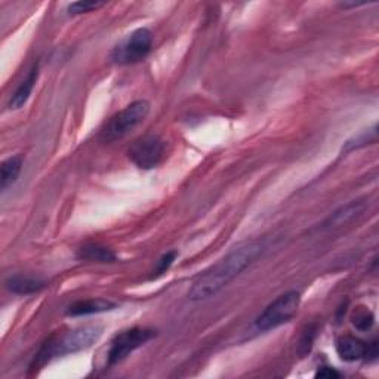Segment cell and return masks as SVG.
Segmentation results:
<instances>
[{
	"instance_id": "6da1fadb",
	"label": "cell",
	"mask_w": 379,
	"mask_h": 379,
	"mask_svg": "<svg viewBox=\"0 0 379 379\" xmlns=\"http://www.w3.org/2000/svg\"><path fill=\"white\" fill-rule=\"evenodd\" d=\"M265 239H255L240 243L194 280L188 291V299L205 301L215 296L251 264H253L265 252Z\"/></svg>"
},
{
	"instance_id": "7a4b0ae2",
	"label": "cell",
	"mask_w": 379,
	"mask_h": 379,
	"mask_svg": "<svg viewBox=\"0 0 379 379\" xmlns=\"http://www.w3.org/2000/svg\"><path fill=\"white\" fill-rule=\"evenodd\" d=\"M101 335L102 327L100 326H82L63 333H55L43 342L30 365V369L37 371L47 366L54 359L88 350L101 338Z\"/></svg>"
},
{
	"instance_id": "3957f363",
	"label": "cell",
	"mask_w": 379,
	"mask_h": 379,
	"mask_svg": "<svg viewBox=\"0 0 379 379\" xmlns=\"http://www.w3.org/2000/svg\"><path fill=\"white\" fill-rule=\"evenodd\" d=\"M150 113V102L145 100H138L122 112L116 113L101 131V140L105 143H114L125 138L132 131L138 128Z\"/></svg>"
},
{
	"instance_id": "277c9868",
	"label": "cell",
	"mask_w": 379,
	"mask_h": 379,
	"mask_svg": "<svg viewBox=\"0 0 379 379\" xmlns=\"http://www.w3.org/2000/svg\"><path fill=\"white\" fill-rule=\"evenodd\" d=\"M301 306V294L296 291H289L277 296L267 308L258 315L255 320V327L260 332H267L276 329L287 322H291L296 315Z\"/></svg>"
},
{
	"instance_id": "5b68a950",
	"label": "cell",
	"mask_w": 379,
	"mask_h": 379,
	"mask_svg": "<svg viewBox=\"0 0 379 379\" xmlns=\"http://www.w3.org/2000/svg\"><path fill=\"white\" fill-rule=\"evenodd\" d=\"M156 337V330L147 327H132L117 333L112 339L107 353V365L116 366L128 359L135 350Z\"/></svg>"
},
{
	"instance_id": "8992f818",
	"label": "cell",
	"mask_w": 379,
	"mask_h": 379,
	"mask_svg": "<svg viewBox=\"0 0 379 379\" xmlns=\"http://www.w3.org/2000/svg\"><path fill=\"white\" fill-rule=\"evenodd\" d=\"M166 155V143L157 135H145L136 140L128 150L131 162L140 169H153Z\"/></svg>"
},
{
	"instance_id": "52a82bcc",
	"label": "cell",
	"mask_w": 379,
	"mask_h": 379,
	"mask_svg": "<svg viewBox=\"0 0 379 379\" xmlns=\"http://www.w3.org/2000/svg\"><path fill=\"white\" fill-rule=\"evenodd\" d=\"M153 35L148 28H138L113 51V61L117 64H135L143 61L151 52Z\"/></svg>"
},
{
	"instance_id": "ba28073f",
	"label": "cell",
	"mask_w": 379,
	"mask_h": 379,
	"mask_svg": "<svg viewBox=\"0 0 379 379\" xmlns=\"http://www.w3.org/2000/svg\"><path fill=\"white\" fill-rule=\"evenodd\" d=\"M117 308V304L110 299H102V298H95V299H85V301H78L71 304L67 308V315L71 317H82V315H90V314H100L105 311H112Z\"/></svg>"
},
{
	"instance_id": "9c48e42d",
	"label": "cell",
	"mask_w": 379,
	"mask_h": 379,
	"mask_svg": "<svg viewBox=\"0 0 379 379\" xmlns=\"http://www.w3.org/2000/svg\"><path fill=\"white\" fill-rule=\"evenodd\" d=\"M368 344L351 335H344L337 341V353L344 361H356L365 359Z\"/></svg>"
},
{
	"instance_id": "30bf717a",
	"label": "cell",
	"mask_w": 379,
	"mask_h": 379,
	"mask_svg": "<svg viewBox=\"0 0 379 379\" xmlns=\"http://www.w3.org/2000/svg\"><path fill=\"white\" fill-rule=\"evenodd\" d=\"M78 258L88 263H98V264H112L117 261L116 253L100 243H86L78 249Z\"/></svg>"
},
{
	"instance_id": "8fae6325",
	"label": "cell",
	"mask_w": 379,
	"mask_h": 379,
	"mask_svg": "<svg viewBox=\"0 0 379 379\" xmlns=\"http://www.w3.org/2000/svg\"><path fill=\"white\" fill-rule=\"evenodd\" d=\"M37 79H39V64H35L33 68L30 70L27 78L21 82V85L17 88V90H15V94L12 95V98L9 101V109L18 110L23 107V105L28 101L30 95H32L33 89L37 83Z\"/></svg>"
},
{
	"instance_id": "7c38bea8",
	"label": "cell",
	"mask_w": 379,
	"mask_h": 379,
	"mask_svg": "<svg viewBox=\"0 0 379 379\" xmlns=\"http://www.w3.org/2000/svg\"><path fill=\"white\" fill-rule=\"evenodd\" d=\"M6 287L13 294L30 295L44 289V287H47V282L28 276H12L6 280Z\"/></svg>"
},
{
	"instance_id": "4fadbf2b",
	"label": "cell",
	"mask_w": 379,
	"mask_h": 379,
	"mask_svg": "<svg viewBox=\"0 0 379 379\" xmlns=\"http://www.w3.org/2000/svg\"><path fill=\"white\" fill-rule=\"evenodd\" d=\"M23 163L24 159L20 155L12 156L2 163V169H0V188L4 191L15 184V181L18 179L23 169Z\"/></svg>"
},
{
	"instance_id": "5bb4252c",
	"label": "cell",
	"mask_w": 379,
	"mask_h": 379,
	"mask_svg": "<svg viewBox=\"0 0 379 379\" xmlns=\"http://www.w3.org/2000/svg\"><path fill=\"white\" fill-rule=\"evenodd\" d=\"M365 209V203L363 202H351L342 207H339L338 210L333 212V214L327 218V221L325 222V227H338L342 225L348 221H351L354 217H357L360 212Z\"/></svg>"
},
{
	"instance_id": "9a60e30c",
	"label": "cell",
	"mask_w": 379,
	"mask_h": 379,
	"mask_svg": "<svg viewBox=\"0 0 379 379\" xmlns=\"http://www.w3.org/2000/svg\"><path fill=\"white\" fill-rule=\"evenodd\" d=\"M351 323L359 330H369L375 325V315L369 308L359 307L351 317Z\"/></svg>"
},
{
	"instance_id": "2e32d148",
	"label": "cell",
	"mask_w": 379,
	"mask_h": 379,
	"mask_svg": "<svg viewBox=\"0 0 379 379\" xmlns=\"http://www.w3.org/2000/svg\"><path fill=\"white\" fill-rule=\"evenodd\" d=\"M376 138H378V135H376V126H373L372 131H366V132H363L361 135L356 136V138L353 141H348L347 145H345V151H351L354 148H360V147H365L368 145L369 143H376Z\"/></svg>"
},
{
	"instance_id": "e0dca14e",
	"label": "cell",
	"mask_w": 379,
	"mask_h": 379,
	"mask_svg": "<svg viewBox=\"0 0 379 379\" xmlns=\"http://www.w3.org/2000/svg\"><path fill=\"white\" fill-rule=\"evenodd\" d=\"M105 4L104 2H74L68 5V13L70 15H80V13H88L97 11L102 8Z\"/></svg>"
},
{
	"instance_id": "ac0fdd59",
	"label": "cell",
	"mask_w": 379,
	"mask_h": 379,
	"mask_svg": "<svg viewBox=\"0 0 379 379\" xmlns=\"http://www.w3.org/2000/svg\"><path fill=\"white\" fill-rule=\"evenodd\" d=\"M176 255H178L176 252H168L166 255H163V256L160 258V261L157 263V267H156V271H155L153 277H159V276L164 275V272L168 271V270L171 268V265L174 264Z\"/></svg>"
},
{
	"instance_id": "d6986e66",
	"label": "cell",
	"mask_w": 379,
	"mask_h": 379,
	"mask_svg": "<svg viewBox=\"0 0 379 379\" xmlns=\"http://www.w3.org/2000/svg\"><path fill=\"white\" fill-rule=\"evenodd\" d=\"M314 337H315V329H314V327H308V330H306L304 337H302L301 344H299V351H301V354H307V353H310L311 347H313Z\"/></svg>"
},
{
	"instance_id": "ffe728a7",
	"label": "cell",
	"mask_w": 379,
	"mask_h": 379,
	"mask_svg": "<svg viewBox=\"0 0 379 379\" xmlns=\"http://www.w3.org/2000/svg\"><path fill=\"white\" fill-rule=\"evenodd\" d=\"M341 373L335 369H332V368H322V369H318L317 373H315V378H326V379H333V378H339Z\"/></svg>"
}]
</instances>
